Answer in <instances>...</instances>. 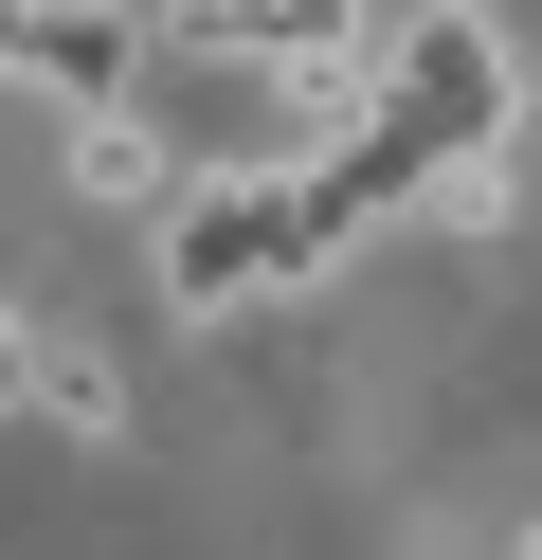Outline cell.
Returning a JSON list of instances; mask_svg holds the SVG:
<instances>
[{
  "label": "cell",
  "instance_id": "cell-1",
  "mask_svg": "<svg viewBox=\"0 0 542 560\" xmlns=\"http://www.w3.org/2000/svg\"><path fill=\"white\" fill-rule=\"evenodd\" d=\"M361 235H344V199L325 182H289V163H199L181 182V218L145 235V271H163V307L181 326H217V307H272V290H308V271H344Z\"/></svg>",
  "mask_w": 542,
  "mask_h": 560
},
{
  "label": "cell",
  "instance_id": "cell-2",
  "mask_svg": "<svg viewBox=\"0 0 542 560\" xmlns=\"http://www.w3.org/2000/svg\"><path fill=\"white\" fill-rule=\"evenodd\" d=\"M506 127H524V55H506L488 0H416V19H380V145L416 163V182L506 163Z\"/></svg>",
  "mask_w": 542,
  "mask_h": 560
},
{
  "label": "cell",
  "instance_id": "cell-3",
  "mask_svg": "<svg viewBox=\"0 0 542 560\" xmlns=\"http://www.w3.org/2000/svg\"><path fill=\"white\" fill-rule=\"evenodd\" d=\"M163 37H145V0H0V91H36L55 127H108L145 109Z\"/></svg>",
  "mask_w": 542,
  "mask_h": 560
},
{
  "label": "cell",
  "instance_id": "cell-4",
  "mask_svg": "<svg viewBox=\"0 0 542 560\" xmlns=\"http://www.w3.org/2000/svg\"><path fill=\"white\" fill-rule=\"evenodd\" d=\"M145 37L199 55V73H344V55H380V19L361 0H145Z\"/></svg>",
  "mask_w": 542,
  "mask_h": 560
},
{
  "label": "cell",
  "instance_id": "cell-5",
  "mask_svg": "<svg viewBox=\"0 0 542 560\" xmlns=\"http://www.w3.org/2000/svg\"><path fill=\"white\" fill-rule=\"evenodd\" d=\"M181 182H199V145H181V127H145V109L72 127V199H108V218H145V235H163V218H181Z\"/></svg>",
  "mask_w": 542,
  "mask_h": 560
},
{
  "label": "cell",
  "instance_id": "cell-6",
  "mask_svg": "<svg viewBox=\"0 0 542 560\" xmlns=\"http://www.w3.org/2000/svg\"><path fill=\"white\" fill-rule=\"evenodd\" d=\"M19 398L55 416V434H91V452L127 434V362H108L91 326H36V343H19Z\"/></svg>",
  "mask_w": 542,
  "mask_h": 560
},
{
  "label": "cell",
  "instance_id": "cell-7",
  "mask_svg": "<svg viewBox=\"0 0 542 560\" xmlns=\"http://www.w3.org/2000/svg\"><path fill=\"white\" fill-rule=\"evenodd\" d=\"M416 218L452 235V254H488V235L524 218V163H452V182H416Z\"/></svg>",
  "mask_w": 542,
  "mask_h": 560
},
{
  "label": "cell",
  "instance_id": "cell-8",
  "mask_svg": "<svg viewBox=\"0 0 542 560\" xmlns=\"http://www.w3.org/2000/svg\"><path fill=\"white\" fill-rule=\"evenodd\" d=\"M19 343H36V307H0V398H19Z\"/></svg>",
  "mask_w": 542,
  "mask_h": 560
},
{
  "label": "cell",
  "instance_id": "cell-9",
  "mask_svg": "<svg viewBox=\"0 0 542 560\" xmlns=\"http://www.w3.org/2000/svg\"><path fill=\"white\" fill-rule=\"evenodd\" d=\"M524 560H542V524H524Z\"/></svg>",
  "mask_w": 542,
  "mask_h": 560
}]
</instances>
